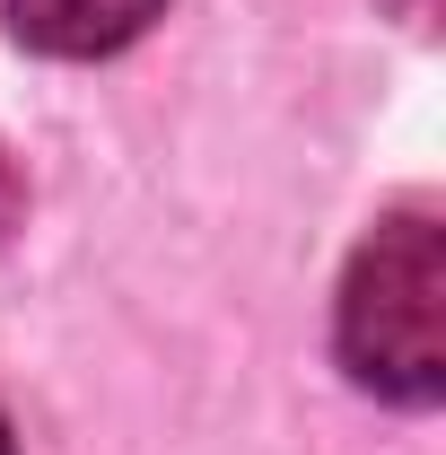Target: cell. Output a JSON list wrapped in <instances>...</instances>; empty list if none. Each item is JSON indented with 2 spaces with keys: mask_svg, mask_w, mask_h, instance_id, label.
I'll use <instances>...</instances> for the list:
<instances>
[{
  "mask_svg": "<svg viewBox=\"0 0 446 455\" xmlns=\"http://www.w3.org/2000/svg\"><path fill=\"white\" fill-rule=\"evenodd\" d=\"M158 9L167 0H9V36L53 61H97L123 53L131 36H149Z\"/></svg>",
  "mask_w": 446,
  "mask_h": 455,
  "instance_id": "cell-2",
  "label": "cell"
},
{
  "mask_svg": "<svg viewBox=\"0 0 446 455\" xmlns=\"http://www.w3.org/2000/svg\"><path fill=\"white\" fill-rule=\"evenodd\" d=\"M0 455H18V429H9V411H0Z\"/></svg>",
  "mask_w": 446,
  "mask_h": 455,
  "instance_id": "cell-4",
  "label": "cell"
},
{
  "mask_svg": "<svg viewBox=\"0 0 446 455\" xmlns=\"http://www.w3.org/2000/svg\"><path fill=\"white\" fill-rule=\"evenodd\" d=\"M341 368L386 403L446 395V236L429 211L386 220L341 281Z\"/></svg>",
  "mask_w": 446,
  "mask_h": 455,
  "instance_id": "cell-1",
  "label": "cell"
},
{
  "mask_svg": "<svg viewBox=\"0 0 446 455\" xmlns=\"http://www.w3.org/2000/svg\"><path fill=\"white\" fill-rule=\"evenodd\" d=\"M27 220V175H18V158L0 149V245H9V228Z\"/></svg>",
  "mask_w": 446,
  "mask_h": 455,
  "instance_id": "cell-3",
  "label": "cell"
}]
</instances>
